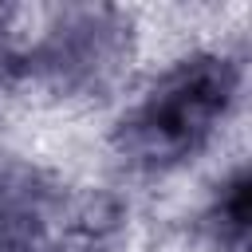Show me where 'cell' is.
Instances as JSON below:
<instances>
[{
    "label": "cell",
    "mask_w": 252,
    "mask_h": 252,
    "mask_svg": "<svg viewBox=\"0 0 252 252\" xmlns=\"http://www.w3.org/2000/svg\"><path fill=\"white\" fill-rule=\"evenodd\" d=\"M228 98V71L217 63H197L181 79H173L169 91L154 94V102L138 118V138L146 154H181L193 146L217 110Z\"/></svg>",
    "instance_id": "6da1fadb"
}]
</instances>
